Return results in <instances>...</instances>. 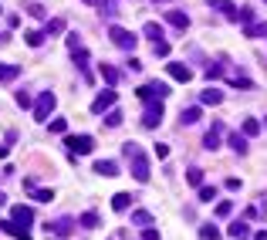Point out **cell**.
<instances>
[{
  "mask_svg": "<svg viewBox=\"0 0 267 240\" xmlns=\"http://www.w3.org/2000/svg\"><path fill=\"white\" fill-rule=\"evenodd\" d=\"M244 37H267V24H250V27H244Z\"/></svg>",
  "mask_w": 267,
  "mask_h": 240,
  "instance_id": "cell-30",
  "label": "cell"
},
{
  "mask_svg": "<svg viewBox=\"0 0 267 240\" xmlns=\"http://www.w3.org/2000/svg\"><path fill=\"white\" fill-rule=\"evenodd\" d=\"M14 223H20V227H27V223H34V210L31 206H14Z\"/></svg>",
  "mask_w": 267,
  "mask_h": 240,
  "instance_id": "cell-15",
  "label": "cell"
},
{
  "mask_svg": "<svg viewBox=\"0 0 267 240\" xmlns=\"http://www.w3.org/2000/svg\"><path fill=\"white\" fill-rule=\"evenodd\" d=\"M153 51H156V58H169V41H159V44H153Z\"/></svg>",
  "mask_w": 267,
  "mask_h": 240,
  "instance_id": "cell-39",
  "label": "cell"
},
{
  "mask_svg": "<svg viewBox=\"0 0 267 240\" xmlns=\"http://www.w3.org/2000/svg\"><path fill=\"white\" fill-rule=\"evenodd\" d=\"M153 152H156V159H166V156H169V146H162V142H159Z\"/></svg>",
  "mask_w": 267,
  "mask_h": 240,
  "instance_id": "cell-45",
  "label": "cell"
},
{
  "mask_svg": "<svg viewBox=\"0 0 267 240\" xmlns=\"http://www.w3.org/2000/svg\"><path fill=\"white\" fill-rule=\"evenodd\" d=\"M44 34H48V37H51V34H64V20H61V17L44 20Z\"/></svg>",
  "mask_w": 267,
  "mask_h": 240,
  "instance_id": "cell-20",
  "label": "cell"
},
{
  "mask_svg": "<svg viewBox=\"0 0 267 240\" xmlns=\"http://www.w3.org/2000/svg\"><path fill=\"white\" fill-rule=\"evenodd\" d=\"M98 213H92V210H88V213H81V217H78V227H85V230H95L98 227Z\"/></svg>",
  "mask_w": 267,
  "mask_h": 240,
  "instance_id": "cell-26",
  "label": "cell"
},
{
  "mask_svg": "<svg viewBox=\"0 0 267 240\" xmlns=\"http://www.w3.org/2000/svg\"><path fill=\"white\" fill-rule=\"evenodd\" d=\"M166 24H172L176 31H186V27H190V17H186L183 10H166Z\"/></svg>",
  "mask_w": 267,
  "mask_h": 240,
  "instance_id": "cell-13",
  "label": "cell"
},
{
  "mask_svg": "<svg viewBox=\"0 0 267 240\" xmlns=\"http://www.w3.org/2000/svg\"><path fill=\"white\" fill-rule=\"evenodd\" d=\"M85 3H95V0H85Z\"/></svg>",
  "mask_w": 267,
  "mask_h": 240,
  "instance_id": "cell-51",
  "label": "cell"
},
{
  "mask_svg": "<svg viewBox=\"0 0 267 240\" xmlns=\"http://www.w3.org/2000/svg\"><path fill=\"white\" fill-rule=\"evenodd\" d=\"M186 183H190V186H203V169L193 166L190 173H186Z\"/></svg>",
  "mask_w": 267,
  "mask_h": 240,
  "instance_id": "cell-31",
  "label": "cell"
},
{
  "mask_svg": "<svg viewBox=\"0 0 267 240\" xmlns=\"http://www.w3.org/2000/svg\"><path fill=\"white\" fill-rule=\"evenodd\" d=\"M220 139H223V122H213V129L203 135V146L213 152V149H220Z\"/></svg>",
  "mask_w": 267,
  "mask_h": 240,
  "instance_id": "cell-11",
  "label": "cell"
},
{
  "mask_svg": "<svg viewBox=\"0 0 267 240\" xmlns=\"http://www.w3.org/2000/svg\"><path fill=\"white\" fill-rule=\"evenodd\" d=\"M115 102H118V92H112V88H105V92L95 95V102H92V112L95 115H105V112L115 109Z\"/></svg>",
  "mask_w": 267,
  "mask_h": 240,
  "instance_id": "cell-5",
  "label": "cell"
},
{
  "mask_svg": "<svg viewBox=\"0 0 267 240\" xmlns=\"http://www.w3.org/2000/svg\"><path fill=\"white\" fill-rule=\"evenodd\" d=\"M78 223L71 220V217H61V220H54V223H48V234H51V237H71V230H75Z\"/></svg>",
  "mask_w": 267,
  "mask_h": 240,
  "instance_id": "cell-8",
  "label": "cell"
},
{
  "mask_svg": "<svg viewBox=\"0 0 267 240\" xmlns=\"http://www.w3.org/2000/svg\"><path fill=\"white\" fill-rule=\"evenodd\" d=\"M200 200L203 203H213L216 200V186H200Z\"/></svg>",
  "mask_w": 267,
  "mask_h": 240,
  "instance_id": "cell-35",
  "label": "cell"
},
{
  "mask_svg": "<svg viewBox=\"0 0 267 240\" xmlns=\"http://www.w3.org/2000/svg\"><path fill=\"white\" fill-rule=\"evenodd\" d=\"M44 31H24V41H27V44H31V48H41V44H44Z\"/></svg>",
  "mask_w": 267,
  "mask_h": 240,
  "instance_id": "cell-28",
  "label": "cell"
},
{
  "mask_svg": "<svg viewBox=\"0 0 267 240\" xmlns=\"http://www.w3.org/2000/svg\"><path fill=\"white\" fill-rule=\"evenodd\" d=\"M51 132L54 135H64L68 132V119H51Z\"/></svg>",
  "mask_w": 267,
  "mask_h": 240,
  "instance_id": "cell-36",
  "label": "cell"
},
{
  "mask_svg": "<svg viewBox=\"0 0 267 240\" xmlns=\"http://www.w3.org/2000/svg\"><path fill=\"white\" fill-rule=\"evenodd\" d=\"M220 74H223L220 64H210V68H207V78H210V81H213V78H220Z\"/></svg>",
  "mask_w": 267,
  "mask_h": 240,
  "instance_id": "cell-44",
  "label": "cell"
},
{
  "mask_svg": "<svg viewBox=\"0 0 267 240\" xmlns=\"http://www.w3.org/2000/svg\"><path fill=\"white\" fill-rule=\"evenodd\" d=\"M20 78V64H0V81H14Z\"/></svg>",
  "mask_w": 267,
  "mask_h": 240,
  "instance_id": "cell-23",
  "label": "cell"
},
{
  "mask_svg": "<svg viewBox=\"0 0 267 240\" xmlns=\"http://www.w3.org/2000/svg\"><path fill=\"white\" fill-rule=\"evenodd\" d=\"M213 213H216V217H230V213H233V203H230V200H220Z\"/></svg>",
  "mask_w": 267,
  "mask_h": 240,
  "instance_id": "cell-37",
  "label": "cell"
},
{
  "mask_svg": "<svg viewBox=\"0 0 267 240\" xmlns=\"http://www.w3.org/2000/svg\"><path fill=\"white\" fill-rule=\"evenodd\" d=\"M200 240H220V230L213 223H207V227H200Z\"/></svg>",
  "mask_w": 267,
  "mask_h": 240,
  "instance_id": "cell-32",
  "label": "cell"
},
{
  "mask_svg": "<svg viewBox=\"0 0 267 240\" xmlns=\"http://www.w3.org/2000/svg\"><path fill=\"white\" fill-rule=\"evenodd\" d=\"M68 48H71V51H81L85 44H81V37L78 34H68Z\"/></svg>",
  "mask_w": 267,
  "mask_h": 240,
  "instance_id": "cell-42",
  "label": "cell"
},
{
  "mask_svg": "<svg viewBox=\"0 0 267 240\" xmlns=\"http://www.w3.org/2000/svg\"><path fill=\"white\" fill-rule=\"evenodd\" d=\"M0 230H3L7 237H14V240H34L27 227H20V223H14V220H3V223H0Z\"/></svg>",
  "mask_w": 267,
  "mask_h": 240,
  "instance_id": "cell-9",
  "label": "cell"
},
{
  "mask_svg": "<svg viewBox=\"0 0 267 240\" xmlns=\"http://www.w3.org/2000/svg\"><path fill=\"white\" fill-rule=\"evenodd\" d=\"M122 119H125V115H122L118 109H112V112H105V119H102V122H105L108 129H118V125H122Z\"/></svg>",
  "mask_w": 267,
  "mask_h": 240,
  "instance_id": "cell-27",
  "label": "cell"
},
{
  "mask_svg": "<svg viewBox=\"0 0 267 240\" xmlns=\"http://www.w3.org/2000/svg\"><path fill=\"white\" fill-rule=\"evenodd\" d=\"M0 14H3V7H0Z\"/></svg>",
  "mask_w": 267,
  "mask_h": 240,
  "instance_id": "cell-53",
  "label": "cell"
},
{
  "mask_svg": "<svg viewBox=\"0 0 267 240\" xmlns=\"http://www.w3.org/2000/svg\"><path fill=\"white\" fill-rule=\"evenodd\" d=\"M230 85H237V88H254V81L244 78V74H233V78H230Z\"/></svg>",
  "mask_w": 267,
  "mask_h": 240,
  "instance_id": "cell-40",
  "label": "cell"
},
{
  "mask_svg": "<svg viewBox=\"0 0 267 240\" xmlns=\"http://www.w3.org/2000/svg\"><path fill=\"white\" fill-rule=\"evenodd\" d=\"M64 146H68L71 156H88V152L95 149V139H92V135H68Z\"/></svg>",
  "mask_w": 267,
  "mask_h": 240,
  "instance_id": "cell-3",
  "label": "cell"
},
{
  "mask_svg": "<svg viewBox=\"0 0 267 240\" xmlns=\"http://www.w3.org/2000/svg\"><path fill=\"white\" fill-rule=\"evenodd\" d=\"M129 71H142V61L139 58H129Z\"/></svg>",
  "mask_w": 267,
  "mask_h": 240,
  "instance_id": "cell-47",
  "label": "cell"
},
{
  "mask_svg": "<svg viewBox=\"0 0 267 240\" xmlns=\"http://www.w3.org/2000/svg\"><path fill=\"white\" fill-rule=\"evenodd\" d=\"M203 119V112H200V105H193V109H183V125H196Z\"/></svg>",
  "mask_w": 267,
  "mask_h": 240,
  "instance_id": "cell-21",
  "label": "cell"
},
{
  "mask_svg": "<svg viewBox=\"0 0 267 240\" xmlns=\"http://www.w3.org/2000/svg\"><path fill=\"white\" fill-rule=\"evenodd\" d=\"M264 3H267V0H264Z\"/></svg>",
  "mask_w": 267,
  "mask_h": 240,
  "instance_id": "cell-54",
  "label": "cell"
},
{
  "mask_svg": "<svg viewBox=\"0 0 267 240\" xmlns=\"http://www.w3.org/2000/svg\"><path fill=\"white\" fill-rule=\"evenodd\" d=\"M166 71H169V78H176V81H193V68L190 64H183V61H172V64H166Z\"/></svg>",
  "mask_w": 267,
  "mask_h": 240,
  "instance_id": "cell-10",
  "label": "cell"
},
{
  "mask_svg": "<svg viewBox=\"0 0 267 240\" xmlns=\"http://www.w3.org/2000/svg\"><path fill=\"white\" fill-rule=\"evenodd\" d=\"M227 142H230V149H233V152H240V156L247 152V135H240V132H230Z\"/></svg>",
  "mask_w": 267,
  "mask_h": 240,
  "instance_id": "cell-19",
  "label": "cell"
},
{
  "mask_svg": "<svg viewBox=\"0 0 267 240\" xmlns=\"http://www.w3.org/2000/svg\"><path fill=\"white\" fill-rule=\"evenodd\" d=\"M95 173L98 176H118V163H115V159H98Z\"/></svg>",
  "mask_w": 267,
  "mask_h": 240,
  "instance_id": "cell-17",
  "label": "cell"
},
{
  "mask_svg": "<svg viewBox=\"0 0 267 240\" xmlns=\"http://www.w3.org/2000/svg\"><path fill=\"white\" fill-rule=\"evenodd\" d=\"M135 95H139L142 102H156V98L162 102V98L169 95V85H166V81H149V85H142V88H139Z\"/></svg>",
  "mask_w": 267,
  "mask_h": 240,
  "instance_id": "cell-4",
  "label": "cell"
},
{
  "mask_svg": "<svg viewBox=\"0 0 267 240\" xmlns=\"http://www.w3.org/2000/svg\"><path fill=\"white\" fill-rule=\"evenodd\" d=\"M0 206H7V196H3V193H0Z\"/></svg>",
  "mask_w": 267,
  "mask_h": 240,
  "instance_id": "cell-49",
  "label": "cell"
},
{
  "mask_svg": "<svg viewBox=\"0 0 267 240\" xmlns=\"http://www.w3.org/2000/svg\"><path fill=\"white\" fill-rule=\"evenodd\" d=\"M240 24H244V27H250V24H257V20H254V7H240Z\"/></svg>",
  "mask_w": 267,
  "mask_h": 240,
  "instance_id": "cell-33",
  "label": "cell"
},
{
  "mask_svg": "<svg viewBox=\"0 0 267 240\" xmlns=\"http://www.w3.org/2000/svg\"><path fill=\"white\" fill-rule=\"evenodd\" d=\"M142 240H159V230H153V227H142Z\"/></svg>",
  "mask_w": 267,
  "mask_h": 240,
  "instance_id": "cell-43",
  "label": "cell"
},
{
  "mask_svg": "<svg viewBox=\"0 0 267 240\" xmlns=\"http://www.w3.org/2000/svg\"><path fill=\"white\" fill-rule=\"evenodd\" d=\"M227 237H233V240H247V237H250V227H247L244 220L230 223V227H227Z\"/></svg>",
  "mask_w": 267,
  "mask_h": 240,
  "instance_id": "cell-16",
  "label": "cell"
},
{
  "mask_svg": "<svg viewBox=\"0 0 267 240\" xmlns=\"http://www.w3.org/2000/svg\"><path fill=\"white\" fill-rule=\"evenodd\" d=\"M142 34L149 37V41H153V44H159V41H162V37H166V31H162V27H159V24H156V20H149V24H146V27H142Z\"/></svg>",
  "mask_w": 267,
  "mask_h": 240,
  "instance_id": "cell-18",
  "label": "cell"
},
{
  "mask_svg": "<svg viewBox=\"0 0 267 240\" xmlns=\"http://www.w3.org/2000/svg\"><path fill=\"white\" fill-rule=\"evenodd\" d=\"M122 152H125V159H129V166H132V176L139 180V183H149V159H146V152H142V146L139 142H125L122 146Z\"/></svg>",
  "mask_w": 267,
  "mask_h": 240,
  "instance_id": "cell-1",
  "label": "cell"
},
{
  "mask_svg": "<svg viewBox=\"0 0 267 240\" xmlns=\"http://www.w3.org/2000/svg\"><path fill=\"white\" fill-rule=\"evenodd\" d=\"M156 3H166V0H156Z\"/></svg>",
  "mask_w": 267,
  "mask_h": 240,
  "instance_id": "cell-52",
  "label": "cell"
},
{
  "mask_svg": "<svg viewBox=\"0 0 267 240\" xmlns=\"http://www.w3.org/2000/svg\"><path fill=\"white\" fill-rule=\"evenodd\" d=\"M54 105H57V98H54V92H41V98H38V105H34V119L38 122H48V115L54 112Z\"/></svg>",
  "mask_w": 267,
  "mask_h": 240,
  "instance_id": "cell-6",
  "label": "cell"
},
{
  "mask_svg": "<svg viewBox=\"0 0 267 240\" xmlns=\"http://www.w3.org/2000/svg\"><path fill=\"white\" fill-rule=\"evenodd\" d=\"M0 44H7V34H3V37H0Z\"/></svg>",
  "mask_w": 267,
  "mask_h": 240,
  "instance_id": "cell-50",
  "label": "cell"
},
{
  "mask_svg": "<svg viewBox=\"0 0 267 240\" xmlns=\"http://www.w3.org/2000/svg\"><path fill=\"white\" fill-rule=\"evenodd\" d=\"M254 240H267V230H257V234H254Z\"/></svg>",
  "mask_w": 267,
  "mask_h": 240,
  "instance_id": "cell-48",
  "label": "cell"
},
{
  "mask_svg": "<svg viewBox=\"0 0 267 240\" xmlns=\"http://www.w3.org/2000/svg\"><path fill=\"white\" fill-rule=\"evenodd\" d=\"M132 223L135 227H153V213L149 210H132Z\"/></svg>",
  "mask_w": 267,
  "mask_h": 240,
  "instance_id": "cell-22",
  "label": "cell"
},
{
  "mask_svg": "<svg viewBox=\"0 0 267 240\" xmlns=\"http://www.w3.org/2000/svg\"><path fill=\"white\" fill-rule=\"evenodd\" d=\"M31 196H34L38 203H51V200H54V193H51V189H31Z\"/></svg>",
  "mask_w": 267,
  "mask_h": 240,
  "instance_id": "cell-34",
  "label": "cell"
},
{
  "mask_svg": "<svg viewBox=\"0 0 267 240\" xmlns=\"http://www.w3.org/2000/svg\"><path fill=\"white\" fill-rule=\"evenodd\" d=\"M210 7H213V10H220V14L230 17V20L240 17V7H237V3H230V0H210Z\"/></svg>",
  "mask_w": 267,
  "mask_h": 240,
  "instance_id": "cell-12",
  "label": "cell"
},
{
  "mask_svg": "<svg viewBox=\"0 0 267 240\" xmlns=\"http://www.w3.org/2000/svg\"><path fill=\"white\" fill-rule=\"evenodd\" d=\"M200 102H203V105H220V102H223V92H216V88H207V92L200 95Z\"/></svg>",
  "mask_w": 267,
  "mask_h": 240,
  "instance_id": "cell-25",
  "label": "cell"
},
{
  "mask_svg": "<svg viewBox=\"0 0 267 240\" xmlns=\"http://www.w3.org/2000/svg\"><path fill=\"white\" fill-rule=\"evenodd\" d=\"M227 189H230V193H237V189H240V180H237V176H230V180H227Z\"/></svg>",
  "mask_w": 267,
  "mask_h": 240,
  "instance_id": "cell-46",
  "label": "cell"
},
{
  "mask_svg": "<svg viewBox=\"0 0 267 240\" xmlns=\"http://www.w3.org/2000/svg\"><path fill=\"white\" fill-rule=\"evenodd\" d=\"M14 98H17V105H20V109H31V95H27V92H17Z\"/></svg>",
  "mask_w": 267,
  "mask_h": 240,
  "instance_id": "cell-41",
  "label": "cell"
},
{
  "mask_svg": "<svg viewBox=\"0 0 267 240\" xmlns=\"http://www.w3.org/2000/svg\"><path fill=\"white\" fill-rule=\"evenodd\" d=\"M162 115H166V109H162V102L156 98V102H146V115H142V125L146 129H156L159 122H162Z\"/></svg>",
  "mask_w": 267,
  "mask_h": 240,
  "instance_id": "cell-7",
  "label": "cell"
},
{
  "mask_svg": "<svg viewBox=\"0 0 267 240\" xmlns=\"http://www.w3.org/2000/svg\"><path fill=\"white\" fill-rule=\"evenodd\" d=\"M132 200H135L132 193H115V196H112V210H115V213H125V210L132 206Z\"/></svg>",
  "mask_w": 267,
  "mask_h": 240,
  "instance_id": "cell-14",
  "label": "cell"
},
{
  "mask_svg": "<svg viewBox=\"0 0 267 240\" xmlns=\"http://www.w3.org/2000/svg\"><path fill=\"white\" fill-rule=\"evenodd\" d=\"M24 10H27V14H31V17H34V20H48V10H44L41 3H34V0H31V3H27Z\"/></svg>",
  "mask_w": 267,
  "mask_h": 240,
  "instance_id": "cell-29",
  "label": "cell"
},
{
  "mask_svg": "<svg viewBox=\"0 0 267 240\" xmlns=\"http://www.w3.org/2000/svg\"><path fill=\"white\" fill-rule=\"evenodd\" d=\"M98 74H102L105 85H115V81H118V71H115L112 64H98Z\"/></svg>",
  "mask_w": 267,
  "mask_h": 240,
  "instance_id": "cell-24",
  "label": "cell"
},
{
  "mask_svg": "<svg viewBox=\"0 0 267 240\" xmlns=\"http://www.w3.org/2000/svg\"><path fill=\"white\" fill-rule=\"evenodd\" d=\"M257 132H261V122H257V119H247V122H244V135H257Z\"/></svg>",
  "mask_w": 267,
  "mask_h": 240,
  "instance_id": "cell-38",
  "label": "cell"
},
{
  "mask_svg": "<svg viewBox=\"0 0 267 240\" xmlns=\"http://www.w3.org/2000/svg\"><path fill=\"white\" fill-rule=\"evenodd\" d=\"M108 37H112L115 48H122V51H135V44H139V37H135L132 31H125V27H118V24L108 27Z\"/></svg>",
  "mask_w": 267,
  "mask_h": 240,
  "instance_id": "cell-2",
  "label": "cell"
}]
</instances>
